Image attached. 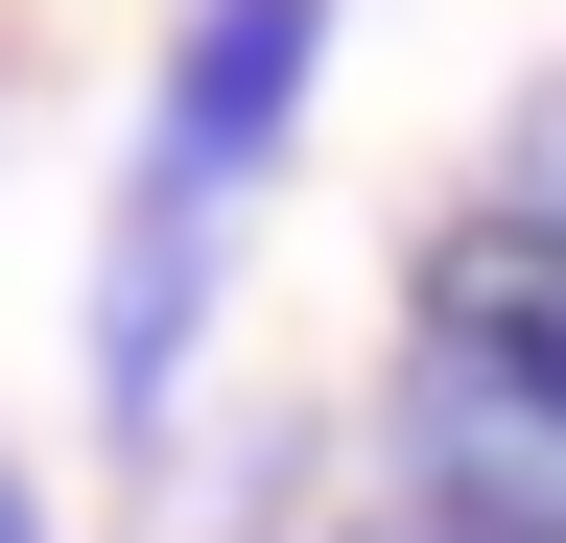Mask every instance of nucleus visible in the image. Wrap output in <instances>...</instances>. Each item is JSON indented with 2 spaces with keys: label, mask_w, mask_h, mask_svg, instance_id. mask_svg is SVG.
<instances>
[{
  "label": "nucleus",
  "mask_w": 566,
  "mask_h": 543,
  "mask_svg": "<svg viewBox=\"0 0 566 543\" xmlns=\"http://www.w3.org/2000/svg\"><path fill=\"white\" fill-rule=\"evenodd\" d=\"M307 95H331V0H166V72H142L118 189H166V213H237V237H260V189H283V143H307Z\"/></svg>",
  "instance_id": "obj_1"
},
{
  "label": "nucleus",
  "mask_w": 566,
  "mask_h": 543,
  "mask_svg": "<svg viewBox=\"0 0 566 543\" xmlns=\"http://www.w3.org/2000/svg\"><path fill=\"white\" fill-rule=\"evenodd\" d=\"M354 497H401V520H495V543H566V426L472 355V331L401 307L378 378H354Z\"/></svg>",
  "instance_id": "obj_2"
},
{
  "label": "nucleus",
  "mask_w": 566,
  "mask_h": 543,
  "mask_svg": "<svg viewBox=\"0 0 566 543\" xmlns=\"http://www.w3.org/2000/svg\"><path fill=\"white\" fill-rule=\"evenodd\" d=\"M212 331H237V213L118 189V213H95V284H71V378H95V449L118 472H166L212 426Z\"/></svg>",
  "instance_id": "obj_3"
},
{
  "label": "nucleus",
  "mask_w": 566,
  "mask_h": 543,
  "mask_svg": "<svg viewBox=\"0 0 566 543\" xmlns=\"http://www.w3.org/2000/svg\"><path fill=\"white\" fill-rule=\"evenodd\" d=\"M331 497H354V401H237L142 472V543H331Z\"/></svg>",
  "instance_id": "obj_4"
},
{
  "label": "nucleus",
  "mask_w": 566,
  "mask_h": 543,
  "mask_svg": "<svg viewBox=\"0 0 566 543\" xmlns=\"http://www.w3.org/2000/svg\"><path fill=\"white\" fill-rule=\"evenodd\" d=\"M401 307H424V331H472V355L566 426V237H543V213H472V189H449V213L401 237Z\"/></svg>",
  "instance_id": "obj_5"
},
{
  "label": "nucleus",
  "mask_w": 566,
  "mask_h": 543,
  "mask_svg": "<svg viewBox=\"0 0 566 543\" xmlns=\"http://www.w3.org/2000/svg\"><path fill=\"white\" fill-rule=\"evenodd\" d=\"M472 213H543V237H566V72H543V95L472 143Z\"/></svg>",
  "instance_id": "obj_6"
},
{
  "label": "nucleus",
  "mask_w": 566,
  "mask_h": 543,
  "mask_svg": "<svg viewBox=\"0 0 566 543\" xmlns=\"http://www.w3.org/2000/svg\"><path fill=\"white\" fill-rule=\"evenodd\" d=\"M331 543H495V520H401V497H331Z\"/></svg>",
  "instance_id": "obj_7"
},
{
  "label": "nucleus",
  "mask_w": 566,
  "mask_h": 543,
  "mask_svg": "<svg viewBox=\"0 0 566 543\" xmlns=\"http://www.w3.org/2000/svg\"><path fill=\"white\" fill-rule=\"evenodd\" d=\"M0 543H71V520H48V472H24V449H0Z\"/></svg>",
  "instance_id": "obj_8"
}]
</instances>
